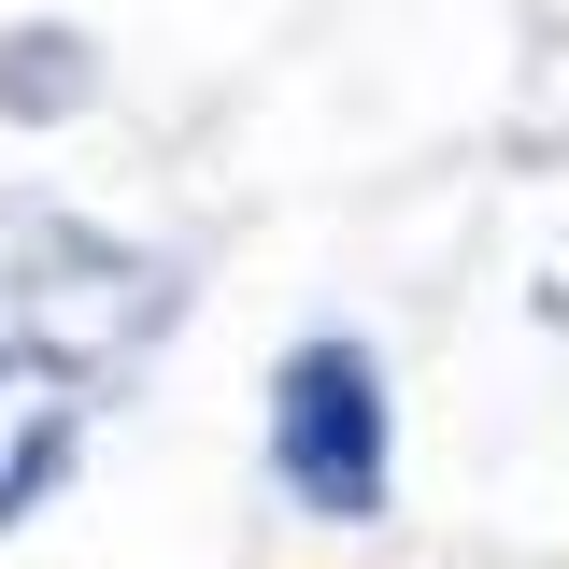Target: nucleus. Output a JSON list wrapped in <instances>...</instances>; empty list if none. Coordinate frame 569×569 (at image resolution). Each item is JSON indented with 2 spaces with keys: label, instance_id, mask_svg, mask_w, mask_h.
I'll return each mask as SVG.
<instances>
[{
  "label": "nucleus",
  "instance_id": "obj_1",
  "mask_svg": "<svg viewBox=\"0 0 569 569\" xmlns=\"http://www.w3.org/2000/svg\"><path fill=\"white\" fill-rule=\"evenodd\" d=\"M257 456H271L284 512H313V527H385V470H399L385 356L356 342V328L284 342L271 356V427H257Z\"/></svg>",
  "mask_w": 569,
  "mask_h": 569
},
{
  "label": "nucleus",
  "instance_id": "obj_2",
  "mask_svg": "<svg viewBox=\"0 0 569 569\" xmlns=\"http://www.w3.org/2000/svg\"><path fill=\"white\" fill-rule=\"evenodd\" d=\"M0 313L29 328V370L100 385V370H129V356L186 313V271L142 257V242H114V228L29 213V228H14V284H0Z\"/></svg>",
  "mask_w": 569,
  "mask_h": 569
},
{
  "label": "nucleus",
  "instance_id": "obj_3",
  "mask_svg": "<svg viewBox=\"0 0 569 569\" xmlns=\"http://www.w3.org/2000/svg\"><path fill=\"white\" fill-rule=\"evenodd\" d=\"M86 100H100V43L58 14H14L0 29V129H71Z\"/></svg>",
  "mask_w": 569,
  "mask_h": 569
},
{
  "label": "nucleus",
  "instance_id": "obj_4",
  "mask_svg": "<svg viewBox=\"0 0 569 569\" xmlns=\"http://www.w3.org/2000/svg\"><path fill=\"white\" fill-rule=\"evenodd\" d=\"M71 456H86V399H43V413L0 441V527H29V512L71 485Z\"/></svg>",
  "mask_w": 569,
  "mask_h": 569
}]
</instances>
